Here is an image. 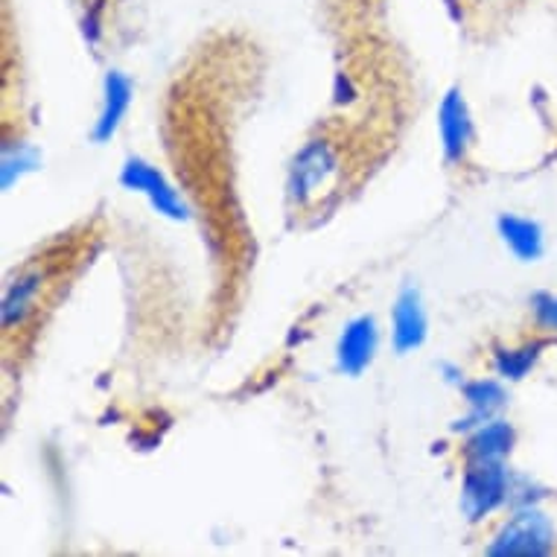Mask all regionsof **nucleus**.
<instances>
[{
	"mask_svg": "<svg viewBox=\"0 0 557 557\" xmlns=\"http://www.w3.org/2000/svg\"><path fill=\"white\" fill-rule=\"evenodd\" d=\"M338 175V158L327 140H310L304 149L293 158L289 166V199L298 208H310L312 201H319L324 193L333 187Z\"/></svg>",
	"mask_w": 557,
	"mask_h": 557,
	"instance_id": "obj_1",
	"label": "nucleus"
},
{
	"mask_svg": "<svg viewBox=\"0 0 557 557\" xmlns=\"http://www.w3.org/2000/svg\"><path fill=\"white\" fill-rule=\"evenodd\" d=\"M511 494V479L499 461H470L461 484V508L470 520H482L484 513L508 499Z\"/></svg>",
	"mask_w": 557,
	"mask_h": 557,
	"instance_id": "obj_2",
	"label": "nucleus"
},
{
	"mask_svg": "<svg viewBox=\"0 0 557 557\" xmlns=\"http://www.w3.org/2000/svg\"><path fill=\"white\" fill-rule=\"evenodd\" d=\"M555 546V525L548 522L546 513L525 508L513 517L499 537L487 546V555H525V557H540L548 555Z\"/></svg>",
	"mask_w": 557,
	"mask_h": 557,
	"instance_id": "obj_3",
	"label": "nucleus"
},
{
	"mask_svg": "<svg viewBox=\"0 0 557 557\" xmlns=\"http://www.w3.org/2000/svg\"><path fill=\"white\" fill-rule=\"evenodd\" d=\"M120 184L126 187V190L144 193L149 201H152V208L158 213H164L170 220H184L187 216V208H184L182 196L166 184V178L158 173L156 166L147 164L144 158H128L126 164H123V173H120Z\"/></svg>",
	"mask_w": 557,
	"mask_h": 557,
	"instance_id": "obj_4",
	"label": "nucleus"
},
{
	"mask_svg": "<svg viewBox=\"0 0 557 557\" xmlns=\"http://www.w3.org/2000/svg\"><path fill=\"white\" fill-rule=\"evenodd\" d=\"M376 342H380V336H376V321L371 315H359V319L347 321L336 347L338 371L347 376L362 374L374 359Z\"/></svg>",
	"mask_w": 557,
	"mask_h": 557,
	"instance_id": "obj_5",
	"label": "nucleus"
},
{
	"mask_svg": "<svg viewBox=\"0 0 557 557\" xmlns=\"http://www.w3.org/2000/svg\"><path fill=\"white\" fill-rule=\"evenodd\" d=\"M438 128H441V144H444V156L449 164H461L473 140V120L467 111V102L458 88L444 97L438 111Z\"/></svg>",
	"mask_w": 557,
	"mask_h": 557,
	"instance_id": "obj_6",
	"label": "nucleus"
},
{
	"mask_svg": "<svg viewBox=\"0 0 557 557\" xmlns=\"http://www.w3.org/2000/svg\"><path fill=\"white\" fill-rule=\"evenodd\" d=\"M426 338V312H423L421 293L414 286H406L394 304V347L397 354H409L423 345Z\"/></svg>",
	"mask_w": 557,
	"mask_h": 557,
	"instance_id": "obj_7",
	"label": "nucleus"
},
{
	"mask_svg": "<svg viewBox=\"0 0 557 557\" xmlns=\"http://www.w3.org/2000/svg\"><path fill=\"white\" fill-rule=\"evenodd\" d=\"M128 102H132V79L120 71H109L106 74V85H102V111L97 126H94V140L106 144L111 135L117 132L120 120L126 114Z\"/></svg>",
	"mask_w": 557,
	"mask_h": 557,
	"instance_id": "obj_8",
	"label": "nucleus"
},
{
	"mask_svg": "<svg viewBox=\"0 0 557 557\" xmlns=\"http://www.w3.org/2000/svg\"><path fill=\"white\" fill-rule=\"evenodd\" d=\"M496 228L503 234L505 246L511 248L522 263H534V260L543 257V228H540L534 220L513 216V213H503L499 222H496Z\"/></svg>",
	"mask_w": 557,
	"mask_h": 557,
	"instance_id": "obj_9",
	"label": "nucleus"
},
{
	"mask_svg": "<svg viewBox=\"0 0 557 557\" xmlns=\"http://www.w3.org/2000/svg\"><path fill=\"white\" fill-rule=\"evenodd\" d=\"M45 286V272L33 269V272L21 274L15 284H10L7 298H3V327L12 330L18 327L21 321L27 319L29 310L36 307V298Z\"/></svg>",
	"mask_w": 557,
	"mask_h": 557,
	"instance_id": "obj_10",
	"label": "nucleus"
},
{
	"mask_svg": "<svg viewBox=\"0 0 557 557\" xmlns=\"http://www.w3.org/2000/svg\"><path fill=\"white\" fill-rule=\"evenodd\" d=\"M513 447V430L505 421H491L475 430L467 444L470 461H503Z\"/></svg>",
	"mask_w": 557,
	"mask_h": 557,
	"instance_id": "obj_11",
	"label": "nucleus"
},
{
	"mask_svg": "<svg viewBox=\"0 0 557 557\" xmlns=\"http://www.w3.org/2000/svg\"><path fill=\"white\" fill-rule=\"evenodd\" d=\"M465 400L467 406L473 409L470 418L456 423V430H470L479 421H487V418H494L496 409H503L505 400H508V394L503 392V385L494 383V380H479V383H467L465 385Z\"/></svg>",
	"mask_w": 557,
	"mask_h": 557,
	"instance_id": "obj_12",
	"label": "nucleus"
},
{
	"mask_svg": "<svg viewBox=\"0 0 557 557\" xmlns=\"http://www.w3.org/2000/svg\"><path fill=\"white\" fill-rule=\"evenodd\" d=\"M543 347H546L543 342H531V345L520 347V350H499L496 354V371L505 380H522L534 368Z\"/></svg>",
	"mask_w": 557,
	"mask_h": 557,
	"instance_id": "obj_13",
	"label": "nucleus"
},
{
	"mask_svg": "<svg viewBox=\"0 0 557 557\" xmlns=\"http://www.w3.org/2000/svg\"><path fill=\"white\" fill-rule=\"evenodd\" d=\"M531 307L537 312L540 324H546V327H555L557 330V298L555 295H546L540 293L531 298Z\"/></svg>",
	"mask_w": 557,
	"mask_h": 557,
	"instance_id": "obj_14",
	"label": "nucleus"
},
{
	"mask_svg": "<svg viewBox=\"0 0 557 557\" xmlns=\"http://www.w3.org/2000/svg\"><path fill=\"white\" fill-rule=\"evenodd\" d=\"M479 3H503V0H479Z\"/></svg>",
	"mask_w": 557,
	"mask_h": 557,
	"instance_id": "obj_15",
	"label": "nucleus"
}]
</instances>
